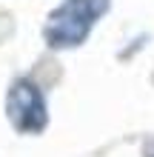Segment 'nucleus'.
I'll list each match as a JSON object with an SVG mask.
<instances>
[{"label":"nucleus","mask_w":154,"mask_h":157,"mask_svg":"<svg viewBox=\"0 0 154 157\" xmlns=\"http://www.w3.org/2000/svg\"><path fill=\"white\" fill-rule=\"evenodd\" d=\"M6 117L20 134H40L49 126V109L43 91L29 77H17L6 94Z\"/></svg>","instance_id":"nucleus-2"},{"label":"nucleus","mask_w":154,"mask_h":157,"mask_svg":"<svg viewBox=\"0 0 154 157\" xmlns=\"http://www.w3.org/2000/svg\"><path fill=\"white\" fill-rule=\"evenodd\" d=\"M148 157H154V154H148Z\"/></svg>","instance_id":"nucleus-3"},{"label":"nucleus","mask_w":154,"mask_h":157,"mask_svg":"<svg viewBox=\"0 0 154 157\" xmlns=\"http://www.w3.org/2000/svg\"><path fill=\"white\" fill-rule=\"evenodd\" d=\"M111 0H63L49 14L43 26V37L49 49H74L80 46L94 23L108 12Z\"/></svg>","instance_id":"nucleus-1"}]
</instances>
